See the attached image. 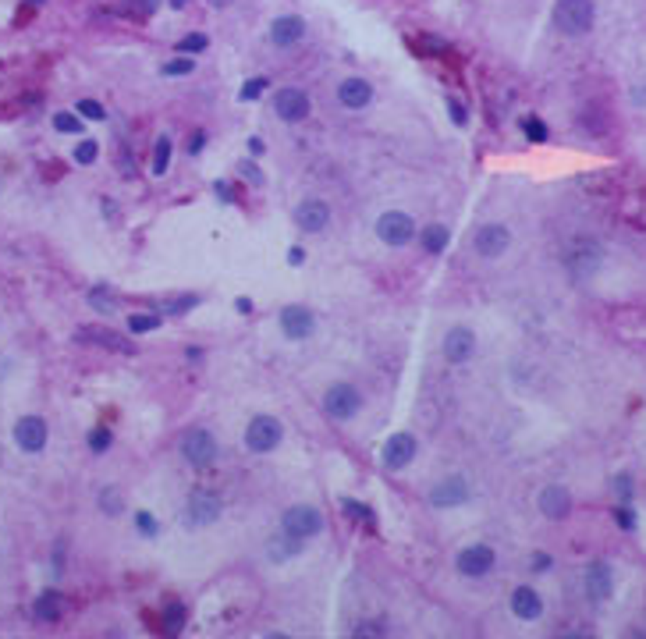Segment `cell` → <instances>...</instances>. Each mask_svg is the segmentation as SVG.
I'll return each mask as SVG.
<instances>
[{
	"label": "cell",
	"instance_id": "f546056e",
	"mask_svg": "<svg viewBox=\"0 0 646 639\" xmlns=\"http://www.w3.org/2000/svg\"><path fill=\"white\" fill-rule=\"evenodd\" d=\"M89 305H93V309H100V312H114V305H118V302H114V295H110V288H107V284H96V288L89 291Z\"/></svg>",
	"mask_w": 646,
	"mask_h": 639
},
{
	"label": "cell",
	"instance_id": "d590c367",
	"mask_svg": "<svg viewBox=\"0 0 646 639\" xmlns=\"http://www.w3.org/2000/svg\"><path fill=\"white\" fill-rule=\"evenodd\" d=\"M96 153H100V146H96L93 139H86V142H79V146H75V160H79V164H93V160H96Z\"/></svg>",
	"mask_w": 646,
	"mask_h": 639
},
{
	"label": "cell",
	"instance_id": "5bb4252c",
	"mask_svg": "<svg viewBox=\"0 0 646 639\" xmlns=\"http://www.w3.org/2000/svg\"><path fill=\"white\" fill-rule=\"evenodd\" d=\"M295 224L302 231H323V227L331 224V206L323 203V199H302L295 206Z\"/></svg>",
	"mask_w": 646,
	"mask_h": 639
},
{
	"label": "cell",
	"instance_id": "f1b7e54d",
	"mask_svg": "<svg viewBox=\"0 0 646 639\" xmlns=\"http://www.w3.org/2000/svg\"><path fill=\"white\" fill-rule=\"evenodd\" d=\"M181 625H185V607L174 600V604H167V607H164V628H167V635H178V632H181Z\"/></svg>",
	"mask_w": 646,
	"mask_h": 639
},
{
	"label": "cell",
	"instance_id": "8992f818",
	"mask_svg": "<svg viewBox=\"0 0 646 639\" xmlns=\"http://www.w3.org/2000/svg\"><path fill=\"white\" fill-rule=\"evenodd\" d=\"M359 405H363V398L352 384H334V388H327V395H323V409H327V416L338 419V423L352 419L359 412Z\"/></svg>",
	"mask_w": 646,
	"mask_h": 639
},
{
	"label": "cell",
	"instance_id": "7bdbcfd3",
	"mask_svg": "<svg viewBox=\"0 0 646 639\" xmlns=\"http://www.w3.org/2000/svg\"><path fill=\"white\" fill-rule=\"evenodd\" d=\"M238 171L245 174V181H249V185H259V181H263V174H259V167H256L252 160H245V164H242Z\"/></svg>",
	"mask_w": 646,
	"mask_h": 639
},
{
	"label": "cell",
	"instance_id": "681fc988",
	"mask_svg": "<svg viewBox=\"0 0 646 639\" xmlns=\"http://www.w3.org/2000/svg\"><path fill=\"white\" fill-rule=\"evenodd\" d=\"M213 188H217V196H220L224 203H231V185H227V181H217Z\"/></svg>",
	"mask_w": 646,
	"mask_h": 639
},
{
	"label": "cell",
	"instance_id": "60d3db41",
	"mask_svg": "<svg viewBox=\"0 0 646 639\" xmlns=\"http://www.w3.org/2000/svg\"><path fill=\"white\" fill-rule=\"evenodd\" d=\"M263 89H266V79H249L245 89H242V100H256Z\"/></svg>",
	"mask_w": 646,
	"mask_h": 639
},
{
	"label": "cell",
	"instance_id": "7402d4cb",
	"mask_svg": "<svg viewBox=\"0 0 646 639\" xmlns=\"http://www.w3.org/2000/svg\"><path fill=\"white\" fill-rule=\"evenodd\" d=\"M586 589H589L593 600H607V596H611V568H607L604 561L589 565V572H586Z\"/></svg>",
	"mask_w": 646,
	"mask_h": 639
},
{
	"label": "cell",
	"instance_id": "cb8c5ba5",
	"mask_svg": "<svg viewBox=\"0 0 646 639\" xmlns=\"http://www.w3.org/2000/svg\"><path fill=\"white\" fill-rule=\"evenodd\" d=\"M79 338L86 341V345H103V349H118V352H125L128 345L114 334V331H107V327H82L79 331Z\"/></svg>",
	"mask_w": 646,
	"mask_h": 639
},
{
	"label": "cell",
	"instance_id": "5b68a950",
	"mask_svg": "<svg viewBox=\"0 0 646 639\" xmlns=\"http://www.w3.org/2000/svg\"><path fill=\"white\" fill-rule=\"evenodd\" d=\"M220 511H224L220 494H213V490H196V494L188 497V504H185V522L199 529V526L217 522V519H220Z\"/></svg>",
	"mask_w": 646,
	"mask_h": 639
},
{
	"label": "cell",
	"instance_id": "ab89813d",
	"mask_svg": "<svg viewBox=\"0 0 646 639\" xmlns=\"http://www.w3.org/2000/svg\"><path fill=\"white\" fill-rule=\"evenodd\" d=\"M341 508H345V515H348V519H370V508H366V504H359V501H352V497H345V501H341Z\"/></svg>",
	"mask_w": 646,
	"mask_h": 639
},
{
	"label": "cell",
	"instance_id": "44dd1931",
	"mask_svg": "<svg viewBox=\"0 0 646 639\" xmlns=\"http://www.w3.org/2000/svg\"><path fill=\"white\" fill-rule=\"evenodd\" d=\"M540 511L547 515V519H565L568 511H572V497H568V490L565 487H547L543 494H540Z\"/></svg>",
	"mask_w": 646,
	"mask_h": 639
},
{
	"label": "cell",
	"instance_id": "8d00e7d4",
	"mask_svg": "<svg viewBox=\"0 0 646 639\" xmlns=\"http://www.w3.org/2000/svg\"><path fill=\"white\" fill-rule=\"evenodd\" d=\"M135 526H139L142 536H157V533H160V526H157V519H153L149 511H139V515H135Z\"/></svg>",
	"mask_w": 646,
	"mask_h": 639
},
{
	"label": "cell",
	"instance_id": "7a4b0ae2",
	"mask_svg": "<svg viewBox=\"0 0 646 639\" xmlns=\"http://www.w3.org/2000/svg\"><path fill=\"white\" fill-rule=\"evenodd\" d=\"M280 533H284L288 540H309V536L323 533V515H319L316 508H309V504H295V508L284 511Z\"/></svg>",
	"mask_w": 646,
	"mask_h": 639
},
{
	"label": "cell",
	"instance_id": "ac0fdd59",
	"mask_svg": "<svg viewBox=\"0 0 646 639\" xmlns=\"http://www.w3.org/2000/svg\"><path fill=\"white\" fill-rule=\"evenodd\" d=\"M302 36H305V22H302L298 15H284V18H277V22L270 26V43L280 47V50L295 47Z\"/></svg>",
	"mask_w": 646,
	"mask_h": 639
},
{
	"label": "cell",
	"instance_id": "d4e9b609",
	"mask_svg": "<svg viewBox=\"0 0 646 639\" xmlns=\"http://www.w3.org/2000/svg\"><path fill=\"white\" fill-rule=\"evenodd\" d=\"M448 242H451V231H448L444 224H430V227L423 231V249H426V252H444Z\"/></svg>",
	"mask_w": 646,
	"mask_h": 639
},
{
	"label": "cell",
	"instance_id": "7dc6e473",
	"mask_svg": "<svg viewBox=\"0 0 646 639\" xmlns=\"http://www.w3.org/2000/svg\"><path fill=\"white\" fill-rule=\"evenodd\" d=\"M288 263H291V266H302V263H305V252H302V249L295 245V249L288 252Z\"/></svg>",
	"mask_w": 646,
	"mask_h": 639
},
{
	"label": "cell",
	"instance_id": "6da1fadb",
	"mask_svg": "<svg viewBox=\"0 0 646 639\" xmlns=\"http://www.w3.org/2000/svg\"><path fill=\"white\" fill-rule=\"evenodd\" d=\"M554 26L565 36H582L593 29V0H557Z\"/></svg>",
	"mask_w": 646,
	"mask_h": 639
},
{
	"label": "cell",
	"instance_id": "816d5d0a",
	"mask_svg": "<svg viewBox=\"0 0 646 639\" xmlns=\"http://www.w3.org/2000/svg\"><path fill=\"white\" fill-rule=\"evenodd\" d=\"M249 153H263V142L259 139H249Z\"/></svg>",
	"mask_w": 646,
	"mask_h": 639
},
{
	"label": "cell",
	"instance_id": "277c9868",
	"mask_svg": "<svg viewBox=\"0 0 646 639\" xmlns=\"http://www.w3.org/2000/svg\"><path fill=\"white\" fill-rule=\"evenodd\" d=\"M377 234H380V242L402 249V245H409V242L416 238V224H412L409 213L387 210V213H380V220H377Z\"/></svg>",
	"mask_w": 646,
	"mask_h": 639
},
{
	"label": "cell",
	"instance_id": "f6af8a7d",
	"mask_svg": "<svg viewBox=\"0 0 646 639\" xmlns=\"http://www.w3.org/2000/svg\"><path fill=\"white\" fill-rule=\"evenodd\" d=\"M614 519H618V526H621V529H632V526H635V515H632L628 508H618V515H614Z\"/></svg>",
	"mask_w": 646,
	"mask_h": 639
},
{
	"label": "cell",
	"instance_id": "11a10c76",
	"mask_svg": "<svg viewBox=\"0 0 646 639\" xmlns=\"http://www.w3.org/2000/svg\"><path fill=\"white\" fill-rule=\"evenodd\" d=\"M171 8H185V0H171Z\"/></svg>",
	"mask_w": 646,
	"mask_h": 639
},
{
	"label": "cell",
	"instance_id": "7c38bea8",
	"mask_svg": "<svg viewBox=\"0 0 646 639\" xmlns=\"http://www.w3.org/2000/svg\"><path fill=\"white\" fill-rule=\"evenodd\" d=\"M416 458V437L412 434H395V437H387V444H384V451H380V462L387 465V469H405L409 462Z\"/></svg>",
	"mask_w": 646,
	"mask_h": 639
},
{
	"label": "cell",
	"instance_id": "ba28073f",
	"mask_svg": "<svg viewBox=\"0 0 646 639\" xmlns=\"http://www.w3.org/2000/svg\"><path fill=\"white\" fill-rule=\"evenodd\" d=\"M600 263H604V252H600V245L593 238L572 242V249H568V270L575 277H593L600 270Z\"/></svg>",
	"mask_w": 646,
	"mask_h": 639
},
{
	"label": "cell",
	"instance_id": "d6a6232c",
	"mask_svg": "<svg viewBox=\"0 0 646 639\" xmlns=\"http://www.w3.org/2000/svg\"><path fill=\"white\" fill-rule=\"evenodd\" d=\"M206 47H210V40H206V36H199V33H192V36H185V40L178 43V50H181V54H203Z\"/></svg>",
	"mask_w": 646,
	"mask_h": 639
},
{
	"label": "cell",
	"instance_id": "603a6c76",
	"mask_svg": "<svg viewBox=\"0 0 646 639\" xmlns=\"http://www.w3.org/2000/svg\"><path fill=\"white\" fill-rule=\"evenodd\" d=\"M61 614H64V596H61L57 589L40 593V600H36V618H40V621H61Z\"/></svg>",
	"mask_w": 646,
	"mask_h": 639
},
{
	"label": "cell",
	"instance_id": "2e32d148",
	"mask_svg": "<svg viewBox=\"0 0 646 639\" xmlns=\"http://www.w3.org/2000/svg\"><path fill=\"white\" fill-rule=\"evenodd\" d=\"M465 501H469V483H465L462 476H451V480L437 483L434 494H430V504H434V508H458V504H465Z\"/></svg>",
	"mask_w": 646,
	"mask_h": 639
},
{
	"label": "cell",
	"instance_id": "836d02e7",
	"mask_svg": "<svg viewBox=\"0 0 646 639\" xmlns=\"http://www.w3.org/2000/svg\"><path fill=\"white\" fill-rule=\"evenodd\" d=\"M54 128H57V132L75 135V132H82V121H79L75 114H68V111H64V114H54Z\"/></svg>",
	"mask_w": 646,
	"mask_h": 639
},
{
	"label": "cell",
	"instance_id": "f907efd6",
	"mask_svg": "<svg viewBox=\"0 0 646 639\" xmlns=\"http://www.w3.org/2000/svg\"><path fill=\"white\" fill-rule=\"evenodd\" d=\"M533 568H536V572H547V568H550V558H547V554H536V558H533Z\"/></svg>",
	"mask_w": 646,
	"mask_h": 639
},
{
	"label": "cell",
	"instance_id": "8fae6325",
	"mask_svg": "<svg viewBox=\"0 0 646 639\" xmlns=\"http://www.w3.org/2000/svg\"><path fill=\"white\" fill-rule=\"evenodd\" d=\"M508 245H511V234H508V227H504V224H483V227L476 231V252H480L483 259H497V256H504V252H508Z\"/></svg>",
	"mask_w": 646,
	"mask_h": 639
},
{
	"label": "cell",
	"instance_id": "9c48e42d",
	"mask_svg": "<svg viewBox=\"0 0 646 639\" xmlns=\"http://www.w3.org/2000/svg\"><path fill=\"white\" fill-rule=\"evenodd\" d=\"M15 444L26 451V455H40L47 448V423L40 416H22L15 423Z\"/></svg>",
	"mask_w": 646,
	"mask_h": 639
},
{
	"label": "cell",
	"instance_id": "e0dca14e",
	"mask_svg": "<svg viewBox=\"0 0 646 639\" xmlns=\"http://www.w3.org/2000/svg\"><path fill=\"white\" fill-rule=\"evenodd\" d=\"M472 352H476V338L469 327H451L444 334V359L448 363H465Z\"/></svg>",
	"mask_w": 646,
	"mask_h": 639
},
{
	"label": "cell",
	"instance_id": "30bf717a",
	"mask_svg": "<svg viewBox=\"0 0 646 639\" xmlns=\"http://www.w3.org/2000/svg\"><path fill=\"white\" fill-rule=\"evenodd\" d=\"M280 331H284V338H291V341H305V338H312V331H316V316H312L305 305H288V309L280 312Z\"/></svg>",
	"mask_w": 646,
	"mask_h": 639
},
{
	"label": "cell",
	"instance_id": "4dcf8cb0",
	"mask_svg": "<svg viewBox=\"0 0 646 639\" xmlns=\"http://www.w3.org/2000/svg\"><path fill=\"white\" fill-rule=\"evenodd\" d=\"M157 327H160V316H153V312H149V316H139V312L128 316V331H132V334H149V331H157Z\"/></svg>",
	"mask_w": 646,
	"mask_h": 639
},
{
	"label": "cell",
	"instance_id": "d6986e66",
	"mask_svg": "<svg viewBox=\"0 0 646 639\" xmlns=\"http://www.w3.org/2000/svg\"><path fill=\"white\" fill-rule=\"evenodd\" d=\"M338 100H341V107H348V111H363V107L373 100V86H370L366 79H345V82L338 86Z\"/></svg>",
	"mask_w": 646,
	"mask_h": 639
},
{
	"label": "cell",
	"instance_id": "c3c4849f",
	"mask_svg": "<svg viewBox=\"0 0 646 639\" xmlns=\"http://www.w3.org/2000/svg\"><path fill=\"white\" fill-rule=\"evenodd\" d=\"M157 4H160V0H139L135 11H139V15H149V11H157Z\"/></svg>",
	"mask_w": 646,
	"mask_h": 639
},
{
	"label": "cell",
	"instance_id": "74e56055",
	"mask_svg": "<svg viewBox=\"0 0 646 639\" xmlns=\"http://www.w3.org/2000/svg\"><path fill=\"white\" fill-rule=\"evenodd\" d=\"M196 68V61L192 57H181V61H171V64H164V75H188Z\"/></svg>",
	"mask_w": 646,
	"mask_h": 639
},
{
	"label": "cell",
	"instance_id": "52a82bcc",
	"mask_svg": "<svg viewBox=\"0 0 646 639\" xmlns=\"http://www.w3.org/2000/svg\"><path fill=\"white\" fill-rule=\"evenodd\" d=\"M245 444H249V451H256V455L273 451V448L280 444V423H277L273 416H256V419L245 426Z\"/></svg>",
	"mask_w": 646,
	"mask_h": 639
},
{
	"label": "cell",
	"instance_id": "ee69618b",
	"mask_svg": "<svg viewBox=\"0 0 646 639\" xmlns=\"http://www.w3.org/2000/svg\"><path fill=\"white\" fill-rule=\"evenodd\" d=\"M448 111H451V121H455V125H465L469 114H465V107H462L458 100H448Z\"/></svg>",
	"mask_w": 646,
	"mask_h": 639
},
{
	"label": "cell",
	"instance_id": "9a60e30c",
	"mask_svg": "<svg viewBox=\"0 0 646 639\" xmlns=\"http://www.w3.org/2000/svg\"><path fill=\"white\" fill-rule=\"evenodd\" d=\"M273 114L280 121H302V118H309V96L302 89H280L273 96Z\"/></svg>",
	"mask_w": 646,
	"mask_h": 639
},
{
	"label": "cell",
	"instance_id": "b9f144b4",
	"mask_svg": "<svg viewBox=\"0 0 646 639\" xmlns=\"http://www.w3.org/2000/svg\"><path fill=\"white\" fill-rule=\"evenodd\" d=\"M352 635H356V639H363V635H384V625H377V621H363L359 628H352Z\"/></svg>",
	"mask_w": 646,
	"mask_h": 639
},
{
	"label": "cell",
	"instance_id": "db71d44e",
	"mask_svg": "<svg viewBox=\"0 0 646 639\" xmlns=\"http://www.w3.org/2000/svg\"><path fill=\"white\" fill-rule=\"evenodd\" d=\"M210 4H213V8H227V4H231V0H210Z\"/></svg>",
	"mask_w": 646,
	"mask_h": 639
},
{
	"label": "cell",
	"instance_id": "1f68e13d",
	"mask_svg": "<svg viewBox=\"0 0 646 639\" xmlns=\"http://www.w3.org/2000/svg\"><path fill=\"white\" fill-rule=\"evenodd\" d=\"M110 441H114V437H110V430H107V426H96V430H89V448H93L96 455H103V451L110 448Z\"/></svg>",
	"mask_w": 646,
	"mask_h": 639
},
{
	"label": "cell",
	"instance_id": "9f6ffc18",
	"mask_svg": "<svg viewBox=\"0 0 646 639\" xmlns=\"http://www.w3.org/2000/svg\"><path fill=\"white\" fill-rule=\"evenodd\" d=\"M33 4H40V0H33Z\"/></svg>",
	"mask_w": 646,
	"mask_h": 639
},
{
	"label": "cell",
	"instance_id": "f5cc1de1",
	"mask_svg": "<svg viewBox=\"0 0 646 639\" xmlns=\"http://www.w3.org/2000/svg\"><path fill=\"white\" fill-rule=\"evenodd\" d=\"M234 305H238V312H249V309H252V302H249V298H238Z\"/></svg>",
	"mask_w": 646,
	"mask_h": 639
},
{
	"label": "cell",
	"instance_id": "e575fe53",
	"mask_svg": "<svg viewBox=\"0 0 646 639\" xmlns=\"http://www.w3.org/2000/svg\"><path fill=\"white\" fill-rule=\"evenodd\" d=\"M75 114H82V118H89V121H103V118H107V114H103V107H100L96 100H79Z\"/></svg>",
	"mask_w": 646,
	"mask_h": 639
},
{
	"label": "cell",
	"instance_id": "bcb514c9",
	"mask_svg": "<svg viewBox=\"0 0 646 639\" xmlns=\"http://www.w3.org/2000/svg\"><path fill=\"white\" fill-rule=\"evenodd\" d=\"M614 494H618V497H628V494H632V487H628V476H618V480H614Z\"/></svg>",
	"mask_w": 646,
	"mask_h": 639
},
{
	"label": "cell",
	"instance_id": "4fadbf2b",
	"mask_svg": "<svg viewBox=\"0 0 646 639\" xmlns=\"http://www.w3.org/2000/svg\"><path fill=\"white\" fill-rule=\"evenodd\" d=\"M494 550L487 547V543H472V547H465L462 554H458V572L462 575H469V579H480V575H487L490 568H494Z\"/></svg>",
	"mask_w": 646,
	"mask_h": 639
},
{
	"label": "cell",
	"instance_id": "3957f363",
	"mask_svg": "<svg viewBox=\"0 0 646 639\" xmlns=\"http://www.w3.org/2000/svg\"><path fill=\"white\" fill-rule=\"evenodd\" d=\"M181 455H185V462L192 465V469H206V465H213V458H217V441L210 437V430H203V426H192L185 437H181Z\"/></svg>",
	"mask_w": 646,
	"mask_h": 639
},
{
	"label": "cell",
	"instance_id": "4316f807",
	"mask_svg": "<svg viewBox=\"0 0 646 639\" xmlns=\"http://www.w3.org/2000/svg\"><path fill=\"white\" fill-rule=\"evenodd\" d=\"M167 164H171V139L160 135V139H157V149H153V174H157V178L167 174Z\"/></svg>",
	"mask_w": 646,
	"mask_h": 639
},
{
	"label": "cell",
	"instance_id": "484cf974",
	"mask_svg": "<svg viewBox=\"0 0 646 639\" xmlns=\"http://www.w3.org/2000/svg\"><path fill=\"white\" fill-rule=\"evenodd\" d=\"M196 305H199V295H174V298H160L157 302L160 312H188Z\"/></svg>",
	"mask_w": 646,
	"mask_h": 639
},
{
	"label": "cell",
	"instance_id": "83f0119b",
	"mask_svg": "<svg viewBox=\"0 0 646 639\" xmlns=\"http://www.w3.org/2000/svg\"><path fill=\"white\" fill-rule=\"evenodd\" d=\"M96 501H100V508H103L107 515H121V511H125V501H121L118 487H103V490L96 494Z\"/></svg>",
	"mask_w": 646,
	"mask_h": 639
},
{
	"label": "cell",
	"instance_id": "f35d334b",
	"mask_svg": "<svg viewBox=\"0 0 646 639\" xmlns=\"http://www.w3.org/2000/svg\"><path fill=\"white\" fill-rule=\"evenodd\" d=\"M522 128H526V135H529V142H547V128H543V125H540V121H536V118H529V121H526V125H522Z\"/></svg>",
	"mask_w": 646,
	"mask_h": 639
},
{
	"label": "cell",
	"instance_id": "ffe728a7",
	"mask_svg": "<svg viewBox=\"0 0 646 639\" xmlns=\"http://www.w3.org/2000/svg\"><path fill=\"white\" fill-rule=\"evenodd\" d=\"M511 611H515V618H522V621H536V618L543 614V600L536 596V589L518 586V589L511 593Z\"/></svg>",
	"mask_w": 646,
	"mask_h": 639
}]
</instances>
